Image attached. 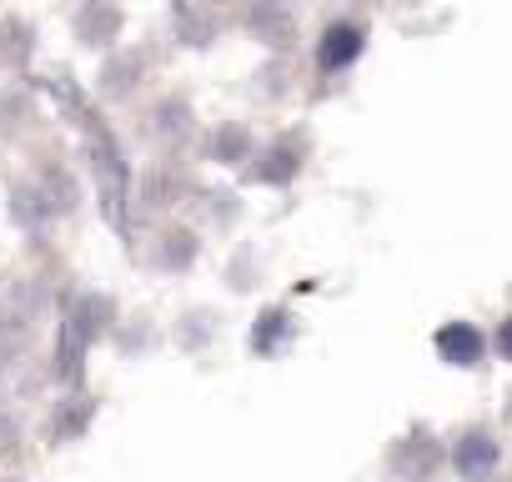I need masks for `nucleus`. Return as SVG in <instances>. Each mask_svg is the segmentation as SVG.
<instances>
[{
  "instance_id": "nucleus-1",
  "label": "nucleus",
  "mask_w": 512,
  "mask_h": 482,
  "mask_svg": "<svg viewBox=\"0 0 512 482\" xmlns=\"http://www.w3.org/2000/svg\"><path fill=\"white\" fill-rule=\"evenodd\" d=\"M437 357L452 367H477L482 362V332L472 322H447L437 332Z\"/></svg>"
},
{
  "instance_id": "nucleus-2",
  "label": "nucleus",
  "mask_w": 512,
  "mask_h": 482,
  "mask_svg": "<svg viewBox=\"0 0 512 482\" xmlns=\"http://www.w3.org/2000/svg\"><path fill=\"white\" fill-rule=\"evenodd\" d=\"M362 56V31L357 26H327V36H322V51H317V61H322V71H342V66H352Z\"/></svg>"
},
{
  "instance_id": "nucleus-3",
  "label": "nucleus",
  "mask_w": 512,
  "mask_h": 482,
  "mask_svg": "<svg viewBox=\"0 0 512 482\" xmlns=\"http://www.w3.org/2000/svg\"><path fill=\"white\" fill-rule=\"evenodd\" d=\"M452 462H457L462 477H487V472L497 467V442H492L487 432H467V437L457 442Z\"/></svg>"
},
{
  "instance_id": "nucleus-4",
  "label": "nucleus",
  "mask_w": 512,
  "mask_h": 482,
  "mask_svg": "<svg viewBox=\"0 0 512 482\" xmlns=\"http://www.w3.org/2000/svg\"><path fill=\"white\" fill-rule=\"evenodd\" d=\"M96 166H101V176H106V206H111V216L121 221V156H116V146H111L106 136H96Z\"/></svg>"
},
{
  "instance_id": "nucleus-5",
  "label": "nucleus",
  "mask_w": 512,
  "mask_h": 482,
  "mask_svg": "<svg viewBox=\"0 0 512 482\" xmlns=\"http://www.w3.org/2000/svg\"><path fill=\"white\" fill-rule=\"evenodd\" d=\"M277 332H282V312H272V317H267V327H262V337H251V342H256V347L267 352V347L277 342Z\"/></svg>"
},
{
  "instance_id": "nucleus-6",
  "label": "nucleus",
  "mask_w": 512,
  "mask_h": 482,
  "mask_svg": "<svg viewBox=\"0 0 512 482\" xmlns=\"http://www.w3.org/2000/svg\"><path fill=\"white\" fill-rule=\"evenodd\" d=\"M497 347H502V352H507V357H512V322H507V327H502V337H497Z\"/></svg>"
}]
</instances>
